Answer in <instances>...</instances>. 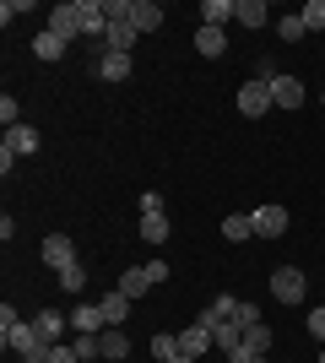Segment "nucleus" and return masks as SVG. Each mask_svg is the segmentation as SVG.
I'll use <instances>...</instances> for the list:
<instances>
[{
  "mask_svg": "<svg viewBox=\"0 0 325 363\" xmlns=\"http://www.w3.org/2000/svg\"><path fill=\"white\" fill-rule=\"evenodd\" d=\"M0 342H6V352H16V358L38 347V331H33V320H16L11 303L0 309Z\"/></svg>",
  "mask_w": 325,
  "mask_h": 363,
  "instance_id": "1",
  "label": "nucleus"
},
{
  "mask_svg": "<svg viewBox=\"0 0 325 363\" xmlns=\"http://www.w3.org/2000/svg\"><path fill=\"white\" fill-rule=\"evenodd\" d=\"M271 82H261V76H249L244 87H239V114L244 120H261V114H271Z\"/></svg>",
  "mask_w": 325,
  "mask_h": 363,
  "instance_id": "2",
  "label": "nucleus"
},
{
  "mask_svg": "<svg viewBox=\"0 0 325 363\" xmlns=\"http://www.w3.org/2000/svg\"><path fill=\"white\" fill-rule=\"evenodd\" d=\"M49 33L65 38V44H71V38H87V33H81V0H60V6L49 11Z\"/></svg>",
  "mask_w": 325,
  "mask_h": 363,
  "instance_id": "3",
  "label": "nucleus"
},
{
  "mask_svg": "<svg viewBox=\"0 0 325 363\" xmlns=\"http://www.w3.org/2000/svg\"><path fill=\"white\" fill-rule=\"evenodd\" d=\"M271 298L277 303H304V272H298V266H277V272H271Z\"/></svg>",
  "mask_w": 325,
  "mask_h": 363,
  "instance_id": "4",
  "label": "nucleus"
},
{
  "mask_svg": "<svg viewBox=\"0 0 325 363\" xmlns=\"http://www.w3.org/2000/svg\"><path fill=\"white\" fill-rule=\"evenodd\" d=\"M38 255H44V266H49V272L60 277L65 266H76V244H71V233H49Z\"/></svg>",
  "mask_w": 325,
  "mask_h": 363,
  "instance_id": "5",
  "label": "nucleus"
},
{
  "mask_svg": "<svg viewBox=\"0 0 325 363\" xmlns=\"http://www.w3.org/2000/svg\"><path fill=\"white\" fill-rule=\"evenodd\" d=\"M212 347H217V336H212L206 320H190L185 331H179V352H185V358H206Z\"/></svg>",
  "mask_w": 325,
  "mask_h": 363,
  "instance_id": "6",
  "label": "nucleus"
},
{
  "mask_svg": "<svg viewBox=\"0 0 325 363\" xmlns=\"http://www.w3.org/2000/svg\"><path fill=\"white\" fill-rule=\"evenodd\" d=\"M255 239H282V233H287V223H293V217H287V206H255Z\"/></svg>",
  "mask_w": 325,
  "mask_h": 363,
  "instance_id": "7",
  "label": "nucleus"
},
{
  "mask_svg": "<svg viewBox=\"0 0 325 363\" xmlns=\"http://www.w3.org/2000/svg\"><path fill=\"white\" fill-rule=\"evenodd\" d=\"M304 98H309V87H304L298 76H277V82H271V104L277 108H304Z\"/></svg>",
  "mask_w": 325,
  "mask_h": 363,
  "instance_id": "8",
  "label": "nucleus"
},
{
  "mask_svg": "<svg viewBox=\"0 0 325 363\" xmlns=\"http://www.w3.org/2000/svg\"><path fill=\"white\" fill-rule=\"evenodd\" d=\"M33 331H38V342H55V347H60V336L71 331V315H60V309H44V315H33Z\"/></svg>",
  "mask_w": 325,
  "mask_h": 363,
  "instance_id": "9",
  "label": "nucleus"
},
{
  "mask_svg": "<svg viewBox=\"0 0 325 363\" xmlns=\"http://www.w3.org/2000/svg\"><path fill=\"white\" fill-rule=\"evenodd\" d=\"M71 331H81V336H103V331H108L103 309H98V303H76V309H71Z\"/></svg>",
  "mask_w": 325,
  "mask_h": 363,
  "instance_id": "10",
  "label": "nucleus"
},
{
  "mask_svg": "<svg viewBox=\"0 0 325 363\" xmlns=\"http://www.w3.org/2000/svg\"><path fill=\"white\" fill-rule=\"evenodd\" d=\"M195 55L222 60V55H228V33H222V28H195Z\"/></svg>",
  "mask_w": 325,
  "mask_h": 363,
  "instance_id": "11",
  "label": "nucleus"
},
{
  "mask_svg": "<svg viewBox=\"0 0 325 363\" xmlns=\"http://www.w3.org/2000/svg\"><path fill=\"white\" fill-rule=\"evenodd\" d=\"M125 352H130V336H125V325H108V331L98 336V358H108V363H120Z\"/></svg>",
  "mask_w": 325,
  "mask_h": 363,
  "instance_id": "12",
  "label": "nucleus"
},
{
  "mask_svg": "<svg viewBox=\"0 0 325 363\" xmlns=\"http://www.w3.org/2000/svg\"><path fill=\"white\" fill-rule=\"evenodd\" d=\"M206 325H212V331H222V325H233V320H239V298H212L206 303Z\"/></svg>",
  "mask_w": 325,
  "mask_h": 363,
  "instance_id": "13",
  "label": "nucleus"
},
{
  "mask_svg": "<svg viewBox=\"0 0 325 363\" xmlns=\"http://www.w3.org/2000/svg\"><path fill=\"white\" fill-rule=\"evenodd\" d=\"M233 11H239V0H201V28H228Z\"/></svg>",
  "mask_w": 325,
  "mask_h": 363,
  "instance_id": "14",
  "label": "nucleus"
},
{
  "mask_svg": "<svg viewBox=\"0 0 325 363\" xmlns=\"http://www.w3.org/2000/svg\"><path fill=\"white\" fill-rule=\"evenodd\" d=\"M6 147H11L16 157H33V152H38V130H33V125H11V130H6Z\"/></svg>",
  "mask_w": 325,
  "mask_h": 363,
  "instance_id": "15",
  "label": "nucleus"
},
{
  "mask_svg": "<svg viewBox=\"0 0 325 363\" xmlns=\"http://www.w3.org/2000/svg\"><path fill=\"white\" fill-rule=\"evenodd\" d=\"M233 22H244V28H266V22H271V6H266V0H239Z\"/></svg>",
  "mask_w": 325,
  "mask_h": 363,
  "instance_id": "16",
  "label": "nucleus"
},
{
  "mask_svg": "<svg viewBox=\"0 0 325 363\" xmlns=\"http://www.w3.org/2000/svg\"><path fill=\"white\" fill-rule=\"evenodd\" d=\"M222 239H228V244H244V239H255V217H244V212L222 217Z\"/></svg>",
  "mask_w": 325,
  "mask_h": 363,
  "instance_id": "17",
  "label": "nucleus"
},
{
  "mask_svg": "<svg viewBox=\"0 0 325 363\" xmlns=\"http://www.w3.org/2000/svg\"><path fill=\"white\" fill-rule=\"evenodd\" d=\"M98 309H103V320H108V325H125V320H130V298H125L120 288H114V293H103V303H98Z\"/></svg>",
  "mask_w": 325,
  "mask_h": 363,
  "instance_id": "18",
  "label": "nucleus"
},
{
  "mask_svg": "<svg viewBox=\"0 0 325 363\" xmlns=\"http://www.w3.org/2000/svg\"><path fill=\"white\" fill-rule=\"evenodd\" d=\"M120 293H125L130 303H136V298H147V293H152V277H147V272L136 266V272H125V277H120Z\"/></svg>",
  "mask_w": 325,
  "mask_h": 363,
  "instance_id": "19",
  "label": "nucleus"
},
{
  "mask_svg": "<svg viewBox=\"0 0 325 363\" xmlns=\"http://www.w3.org/2000/svg\"><path fill=\"white\" fill-rule=\"evenodd\" d=\"M163 28V6L157 0H136V33H157Z\"/></svg>",
  "mask_w": 325,
  "mask_h": 363,
  "instance_id": "20",
  "label": "nucleus"
},
{
  "mask_svg": "<svg viewBox=\"0 0 325 363\" xmlns=\"http://www.w3.org/2000/svg\"><path fill=\"white\" fill-rule=\"evenodd\" d=\"M98 76L103 82H125L130 76V55H98Z\"/></svg>",
  "mask_w": 325,
  "mask_h": 363,
  "instance_id": "21",
  "label": "nucleus"
},
{
  "mask_svg": "<svg viewBox=\"0 0 325 363\" xmlns=\"http://www.w3.org/2000/svg\"><path fill=\"white\" fill-rule=\"evenodd\" d=\"M33 55H38V60H65V38H55V33H38V38H33Z\"/></svg>",
  "mask_w": 325,
  "mask_h": 363,
  "instance_id": "22",
  "label": "nucleus"
},
{
  "mask_svg": "<svg viewBox=\"0 0 325 363\" xmlns=\"http://www.w3.org/2000/svg\"><path fill=\"white\" fill-rule=\"evenodd\" d=\"M244 347L255 352V358H266V352H271V325H266V320H261V325H249V331H244Z\"/></svg>",
  "mask_w": 325,
  "mask_h": 363,
  "instance_id": "23",
  "label": "nucleus"
},
{
  "mask_svg": "<svg viewBox=\"0 0 325 363\" xmlns=\"http://www.w3.org/2000/svg\"><path fill=\"white\" fill-rule=\"evenodd\" d=\"M152 358H163V363L185 358V352H179V336H173V331H157V336H152Z\"/></svg>",
  "mask_w": 325,
  "mask_h": 363,
  "instance_id": "24",
  "label": "nucleus"
},
{
  "mask_svg": "<svg viewBox=\"0 0 325 363\" xmlns=\"http://www.w3.org/2000/svg\"><path fill=\"white\" fill-rule=\"evenodd\" d=\"M141 239H147V244H163V239H169V212L141 217Z\"/></svg>",
  "mask_w": 325,
  "mask_h": 363,
  "instance_id": "25",
  "label": "nucleus"
},
{
  "mask_svg": "<svg viewBox=\"0 0 325 363\" xmlns=\"http://www.w3.org/2000/svg\"><path fill=\"white\" fill-rule=\"evenodd\" d=\"M304 33H309V28H304V16H277V38H282V44H298V38H304Z\"/></svg>",
  "mask_w": 325,
  "mask_h": 363,
  "instance_id": "26",
  "label": "nucleus"
},
{
  "mask_svg": "<svg viewBox=\"0 0 325 363\" xmlns=\"http://www.w3.org/2000/svg\"><path fill=\"white\" fill-rule=\"evenodd\" d=\"M60 288H65V293H81V288H87V266H81V260L60 272Z\"/></svg>",
  "mask_w": 325,
  "mask_h": 363,
  "instance_id": "27",
  "label": "nucleus"
},
{
  "mask_svg": "<svg viewBox=\"0 0 325 363\" xmlns=\"http://www.w3.org/2000/svg\"><path fill=\"white\" fill-rule=\"evenodd\" d=\"M298 16H304V28H309V33H325V0H309Z\"/></svg>",
  "mask_w": 325,
  "mask_h": 363,
  "instance_id": "28",
  "label": "nucleus"
},
{
  "mask_svg": "<svg viewBox=\"0 0 325 363\" xmlns=\"http://www.w3.org/2000/svg\"><path fill=\"white\" fill-rule=\"evenodd\" d=\"M0 125H6V130H11V125H22V104H16L11 92L0 98Z\"/></svg>",
  "mask_w": 325,
  "mask_h": 363,
  "instance_id": "29",
  "label": "nucleus"
},
{
  "mask_svg": "<svg viewBox=\"0 0 325 363\" xmlns=\"http://www.w3.org/2000/svg\"><path fill=\"white\" fill-rule=\"evenodd\" d=\"M71 347H76L81 363H98V336H81V331H76V342H71Z\"/></svg>",
  "mask_w": 325,
  "mask_h": 363,
  "instance_id": "30",
  "label": "nucleus"
},
{
  "mask_svg": "<svg viewBox=\"0 0 325 363\" xmlns=\"http://www.w3.org/2000/svg\"><path fill=\"white\" fill-rule=\"evenodd\" d=\"M239 331H249V325H261V303H239V320H233Z\"/></svg>",
  "mask_w": 325,
  "mask_h": 363,
  "instance_id": "31",
  "label": "nucleus"
},
{
  "mask_svg": "<svg viewBox=\"0 0 325 363\" xmlns=\"http://www.w3.org/2000/svg\"><path fill=\"white\" fill-rule=\"evenodd\" d=\"M22 11H33V0H6V6H0V22H6V28H11L16 16Z\"/></svg>",
  "mask_w": 325,
  "mask_h": 363,
  "instance_id": "32",
  "label": "nucleus"
},
{
  "mask_svg": "<svg viewBox=\"0 0 325 363\" xmlns=\"http://www.w3.org/2000/svg\"><path fill=\"white\" fill-rule=\"evenodd\" d=\"M163 212V190H141V217H157Z\"/></svg>",
  "mask_w": 325,
  "mask_h": 363,
  "instance_id": "33",
  "label": "nucleus"
},
{
  "mask_svg": "<svg viewBox=\"0 0 325 363\" xmlns=\"http://www.w3.org/2000/svg\"><path fill=\"white\" fill-rule=\"evenodd\" d=\"M309 336H314V342H325V303H314V309H309Z\"/></svg>",
  "mask_w": 325,
  "mask_h": 363,
  "instance_id": "34",
  "label": "nucleus"
},
{
  "mask_svg": "<svg viewBox=\"0 0 325 363\" xmlns=\"http://www.w3.org/2000/svg\"><path fill=\"white\" fill-rule=\"evenodd\" d=\"M141 272L152 277V288H157V282H169V260H147V266H141Z\"/></svg>",
  "mask_w": 325,
  "mask_h": 363,
  "instance_id": "35",
  "label": "nucleus"
},
{
  "mask_svg": "<svg viewBox=\"0 0 325 363\" xmlns=\"http://www.w3.org/2000/svg\"><path fill=\"white\" fill-rule=\"evenodd\" d=\"M55 363H81V358H76V347H65V342H60V347H55Z\"/></svg>",
  "mask_w": 325,
  "mask_h": 363,
  "instance_id": "36",
  "label": "nucleus"
},
{
  "mask_svg": "<svg viewBox=\"0 0 325 363\" xmlns=\"http://www.w3.org/2000/svg\"><path fill=\"white\" fill-rule=\"evenodd\" d=\"M173 363H195V358H173Z\"/></svg>",
  "mask_w": 325,
  "mask_h": 363,
  "instance_id": "37",
  "label": "nucleus"
},
{
  "mask_svg": "<svg viewBox=\"0 0 325 363\" xmlns=\"http://www.w3.org/2000/svg\"><path fill=\"white\" fill-rule=\"evenodd\" d=\"M320 363H325V342H320Z\"/></svg>",
  "mask_w": 325,
  "mask_h": 363,
  "instance_id": "38",
  "label": "nucleus"
}]
</instances>
